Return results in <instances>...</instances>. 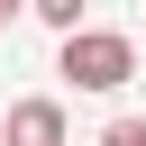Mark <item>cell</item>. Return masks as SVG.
<instances>
[{
	"label": "cell",
	"instance_id": "5b68a950",
	"mask_svg": "<svg viewBox=\"0 0 146 146\" xmlns=\"http://www.w3.org/2000/svg\"><path fill=\"white\" fill-rule=\"evenodd\" d=\"M18 9H27V0H0V27H9V18H18Z\"/></svg>",
	"mask_w": 146,
	"mask_h": 146
},
{
	"label": "cell",
	"instance_id": "7a4b0ae2",
	"mask_svg": "<svg viewBox=\"0 0 146 146\" xmlns=\"http://www.w3.org/2000/svg\"><path fill=\"white\" fill-rule=\"evenodd\" d=\"M0 146H64V100H18L0 119Z\"/></svg>",
	"mask_w": 146,
	"mask_h": 146
},
{
	"label": "cell",
	"instance_id": "3957f363",
	"mask_svg": "<svg viewBox=\"0 0 146 146\" xmlns=\"http://www.w3.org/2000/svg\"><path fill=\"white\" fill-rule=\"evenodd\" d=\"M27 9H36V18L64 36V27H82V9H91V0H27Z\"/></svg>",
	"mask_w": 146,
	"mask_h": 146
},
{
	"label": "cell",
	"instance_id": "6da1fadb",
	"mask_svg": "<svg viewBox=\"0 0 146 146\" xmlns=\"http://www.w3.org/2000/svg\"><path fill=\"white\" fill-rule=\"evenodd\" d=\"M55 73L73 91H119V82H137V36H119V27H64Z\"/></svg>",
	"mask_w": 146,
	"mask_h": 146
},
{
	"label": "cell",
	"instance_id": "277c9868",
	"mask_svg": "<svg viewBox=\"0 0 146 146\" xmlns=\"http://www.w3.org/2000/svg\"><path fill=\"white\" fill-rule=\"evenodd\" d=\"M100 146H146V119H110V128H100Z\"/></svg>",
	"mask_w": 146,
	"mask_h": 146
}]
</instances>
